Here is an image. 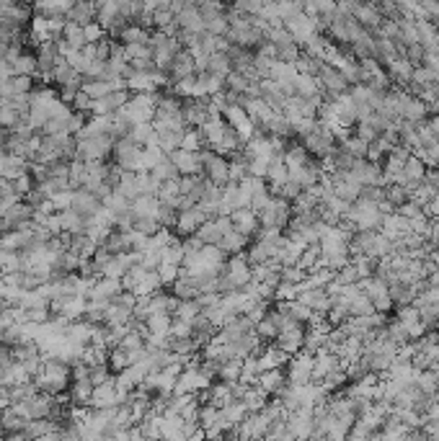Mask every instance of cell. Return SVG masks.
Listing matches in <instances>:
<instances>
[{"label":"cell","instance_id":"cell-1","mask_svg":"<svg viewBox=\"0 0 439 441\" xmlns=\"http://www.w3.org/2000/svg\"><path fill=\"white\" fill-rule=\"evenodd\" d=\"M70 372L73 369L68 364H62L57 359H44L39 374L34 377V385L39 387V392H44V395H62L65 389H70Z\"/></svg>","mask_w":439,"mask_h":441},{"label":"cell","instance_id":"cell-2","mask_svg":"<svg viewBox=\"0 0 439 441\" xmlns=\"http://www.w3.org/2000/svg\"><path fill=\"white\" fill-rule=\"evenodd\" d=\"M121 114L127 116V121L132 127H137V124H152V119H155V93H135L127 101V106L121 109Z\"/></svg>","mask_w":439,"mask_h":441},{"label":"cell","instance_id":"cell-3","mask_svg":"<svg viewBox=\"0 0 439 441\" xmlns=\"http://www.w3.org/2000/svg\"><path fill=\"white\" fill-rule=\"evenodd\" d=\"M114 165L124 173H140V163H143V147L135 145L129 137L124 140H114Z\"/></svg>","mask_w":439,"mask_h":441},{"label":"cell","instance_id":"cell-4","mask_svg":"<svg viewBox=\"0 0 439 441\" xmlns=\"http://www.w3.org/2000/svg\"><path fill=\"white\" fill-rule=\"evenodd\" d=\"M114 150V140L109 135L91 137V140H80L76 143V160L83 163H104Z\"/></svg>","mask_w":439,"mask_h":441},{"label":"cell","instance_id":"cell-5","mask_svg":"<svg viewBox=\"0 0 439 441\" xmlns=\"http://www.w3.org/2000/svg\"><path fill=\"white\" fill-rule=\"evenodd\" d=\"M202 176L212 186L225 188L230 186V171H227V157H220L215 150H202Z\"/></svg>","mask_w":439,"mask_h":441},{"label":"cell","instance_id":"cell-6","mask_svg":"<svg viewBox=\"0 0 439 441\" xmlns=\"http://www.w3.org/2000/svg\"><path fill=\"white\" fill-rule=\"evenodd\" d=\"M258 222H261L264 230L282 232L284 227H289V222H292V207H289V202H284V199H279V196H274L272 204L258 215Z\"/></svg>","mask_w":439,"mask_h":441},{"label":"cell","instance_id":"cell-7","mask_svg":"<svg viewBox=\"0 0 439 441\" xmlns=\"http://www.w3.org/2000/svg\"><path fill=\"white\" fill-rule=\"evenodd\" d=\"M207 215L202 207H189V210H181L179 212V217H176V224L171 227V232H174L179 240H186V238H194L199 232V227L207 222Z\"/></svg>","mask_w":439,"mask_h":441},{"label":"cell","instance_id":"cell-8","mask_svg":"<svg viewBox=\"0 0 439 441\" xmlns=\"http://www.w3.org/2000/svg\"><path fill=\"white\" fill-rule=\"evenodd\" d=\"M127 403V392H121L116 387V380H109L99 387H93V400H91V408L93 411H112V408H119V405Z\"/></svg>","mask_w":439,"mask_h":441},{"label":"cell","instance_id":"cell-9","mask_svg":"<svg viewBox=\"0 0 439 441\" xmlns=\"http://www.w3.org/2000/svg\"><path fill=\"white\" fill-rule=\"evenodd\" d=\"M284 29H287V34L292 37V42H295L297 47H300V44L305 47L308 42H313V39H315V29H318V21L300 11V13L289 16L287 21H284Z\"/></svg>","mask_w":439,"mask_h":441},{"label":"cell","instance_id":"cell-10","mask_svg":"<svg viewBox=\"0 0 439 441\" xmlns=\"http://www.w3.org/2000/svg\"><path fill=\"white\" fill-rule=\"evenodd\" d=\"M199 13L205 21V31L212 37L227 34V6L222 3H199Z\"/></svg>","mask_w":439,"mask_h":441},{"label":"cell","instance_id":"cell-11","mask_svg":"<svg viewBox=\"0 0 439 441\" xmlns=\"http://www.w3.org/2000/svg\"><path fill=\"white\" fill-rule=\"evenodd\" d=\"M181 116L189 129H202L205 121L212 116V104L210 98H189L181 104Z\"/></svg>","mask_w":439,"mask_h":441},{"label":"cell","instance_id":"cell-12","mask_svg":"<svg viewBox=\"0 0 439 441\" xmlns=\"http://www.w3.org/2000/svg\"><path fill=\"white\" fill-rule=\"evenodd\" d=\"M277 346H279L287 356H295V354L305 346V325L303 322H295V320L284 322L279 330V336H277Z\"/></svg>","mask_w":439,"mask_h":441},{"label":"cell","instance_id":"cell-13","mask_svg":"<svg viewBox=\"0 0 439 441\" xmlns=\"http://www.w3.org/2000/svg\"><path fill=\"white\" fill-rule=\"evenodd\" d=\"M176 29L179 31H186V34H205V21H202V13H199V3H189V0H184V8L181 13H176ZM176 31V34H179Z\"/></svg>","mask_w":439,"mask_h":441},{"label":"cell","instance_id":"cell-14","mask_svg":"<svg viewBox=\"0 0 439 441\" xmlns=\"http://www.w3.org/2000/svg\"><path fill=\"white\" fill-rule=\"evenodd\" d=\"M230 230H233L230 217H215V219H207V222L199 227L197 238L202 240V246H220V240L225 238Z\"/></svg>","mask_w":439,"mask_h":441},{"label":"cell","instance_id":"cell-15","mask_svg":"<svg viewBox=\"0 0 439 441\" xmlns=\"http://www.w3.org/2000/svg\"><path fill=\"white\" fill-rule=\"evenodd\" d=\"M362 289H364V297L370 299L375 310H380V313L390 310L393 299H390V292H387L385 282H380L378 277H372V279H367V282H362Z\"/></svg>","mask_w":439,"mask_h":441},{"label":"cell","instance_id":"cell-16","mask_svg":"<svg viewBox=\"0 0 439 441\" xmlns=\"http://www.w3.org/2000/svg\"><path fill=\"white\" fill-rule=\"evenodd\" d=\"M251 333H256V322L241 315V318H233L230 322H225L222 328H220L217 336L225 341V344H235V341H241V338L251 336Z\"/></svg>","mask_w":439,"mask_h":441},{"label":"cell","instance_id":"cell-17","mask_svg":"<svg viewBox=\"0 0 439 441\" xmlns=\"http://www.w3.org/2000/svg\"><path fill=\"white\" fill-rule=\"evenodd\" d=\"M174 160L176 171L181 179L186 176H202V152H186V150H176L174 155H168Z\"/></svg>","mask_w":439,"mask_h":441},{"label":"cell","instance_id":"cell-18","mask_svg":"<svg viewBox=\"0 0 439 441\" xmlns=\"http://www.w3.org/2000/svg\"><path fill=\"white\" fill-rule=\"evenodd\" d=\"M230 222H233V230L241 232L243 238H256V232L261 230V222H258V215L253 210H238L230 215Z\"/></svg>","mask_w":439,"mask_h":441},{"label":"cell","instance_id":"cell-19","mask_svg":"<svg viewBox=\"0 0 439 441\" xmlns=\"http://www.w3.org/2000/svg\"><path fill=\"white\" fill-rule=\"evenodd\" d=\"M289 385H308L313 380V356L311 354H300L295 359L289 361V372H287Z\"/></svg>","mask_w":439,"mask_h":441},{"label":"cell","instance_id":"cell-20","mask_svg":"<svg viewBox=\"0 0 439 441\" xmlns=\"http://www.w3.org/2000/svg\"><path fill=\"white\" fill-rule=\"evenodd\" d=\"M191 75H197V68H194V57H191L189 49H181V52L176 54L174 65H171V70H168V80H171V85L179 80H186V78H191Z\"/></svg>","mask_w":439,"mask_h":441},{"label":"cell","instance_id":"cell-21","mask_svg":"<svg viewBox=\"0 0 439 441\" xmlns=\"http://www.w3.org/2000/svg\"><path fill=\"white\" fill-rule=\"evenodd\" d=\"M68 397H70V405H73V408H91V400H93L91 380H73L70 382Z\"/></svg>","mask_w":439,"mask_h":441},{"label":"cell","instance_id":"cell-22","mask_svg":"<svg viewBox=\"0 0 439 441\" xmlns=\"http://www.w3.org/2000/svg\"><path fill=\"white\" fill-rule=\"evenodd\" d=\"M101 207H104V204H101V199H99V196H93L91 191H85V188H78V191H76L73 210H76L80 217H85V219L96 217V212H99Z\"/></svg>","mask_w":439,"mask_h":441},{"label":"cell","instance_id":"cell-23","mask_svg":"<svg viewBox=\"0 0 439 441\" xmlns=\"http://www.w3.org/2000/svg\"><path fill=\"white\" fill-rule=\"evenodd\" d=\"M124 292V289H121V282H116V279H104L101 277L99 282H96V284H93V289L91 292H88V302H91V299H104V302H114V299L119 297V294Z\"/></svg>","mask_w":439,"mask_h":441},{"label":"cell","instance_id":"cell-24","mask_svg":"<svg viewBox=\"0 0 439 441\" xmlns=\"http://www.w3.org/2000/svg\"><path fill=\"white\" fill-rule=\"evenodd\" d=\"M225 129H227V124H225V119H222V114H212L199 132L205 137V145H210V150H215L220 145V140H222V135H225Z\"/></svg>","mask_w":439,"mask_h":441},{"label":"cell","instance_id":"cell-25","mask_svg":"<svg viewBox=\"0 0 439 441\" xmlns=\"http://www.w3.org/2000/svg\"><path fill=\"white\" fill-rule=\"evenodd\" d=\"M215 336H217V328H215L212 322L207 320L205 315H199L197 320L191 322V341H194V346H197V349H205V346L210 344Z\"/></svg>","mask_w":439,"mask_h":441},{"label":"cell","instance_id":"cell-26","mask_svg":"<svg viewBox=\"0 0 439 441\" xmlns=\"http://www.w3.org/2000/svg\"><path fill=\"white\" fill-rule=\"evenodd\" d=\"M258 389H264L266 395H279L282 389L287 387V374L282 369H272V372H264L256 382Z\"/></svg>","mask_w":439,"mask_h":441},{"label":"cell","instance_id":"cell-27","mask_svg":"<svg viewBox=\"0 0 439 441\" xmlns=\"http://www.w3.org/2000/svg\"><path fill=\"white\" fill-rule=\"evenodd\" d=\"M160 199L158 196H140L132 202V212H135V219H155L158 222L160 215Z\"/></svg>","mask_w":439,"mask_h":441},{"label":"cell","instance_id":"cell-28","mask_svg":"<svg viewBox=\"0 0 439 441\" xmlns=\"http://www.w3.org/2000/svg\"><path fill=\"white\" fill-rule=\"evenodd\" d=\"M60 215V230L62 235H68V238H76V235H83L85 232V222L88 219L80 217L76 210H65V212H57Z\"/></svg>","mask_w":439,"mask_h":441},{"label":"cell","instance_id":"cell-29","mask_svg":"<svg viewBox=\"0 0 439 441\" xmlns=\"http://www.w3.org/2000/svg\"><path fill=\"white\" fill-rule=\"evenodd\" d=\"M70 23H78V26H88V23L96 21V3H73V8L65 16Z\"/></svg>","mask_w":439,"mask_h":441},{"label":"cell","instance_id":"cell-30","mask_svg":"<svg viewBox=\"0 0 439 441\" xmlns=\"http://www.w3.org/2000/svg\"><path fill=\"white\" fill-rule=\"evenodd\" d=\"M258 361H261V369L264 372H272V369H282V364H287V354L282 351L279 346H266V349H261V354H258Z\"/></svg>","mask_w":439,"mask_h":441},{"label":"cell","instance_id":"cell-31","mask_svg":"<svg viewBox=\"0 0 439 441\" xmlns=\"http://www.w3.org/2000/svg\"><path fill=\"white\" fill-rule=\"evenodd\" d=\"M248 246H251V240L248 238H243L241 232H235V230H230L225 235V238L220 240V250L225 255H241L243 250H248Z\"/></svg>","mask_w":439,"mask_h":441},{"label":"cell","instance_id":"cell-32","mask_svg":"<svg viewBox=\"0 0 439 441\" xmlns=\"http://www.w3.org/2000/svg\"><path fill=\"white\" fill-rule=\"evenodd\" d=\"M0 423H3V434H23L26 426H29V421L23 418L16 408H8V411L0 413Z\"/></svg>","mask_w":439,"mask_h":441},{"label":"cell","instance_id":"cell-33","mask_svg":"<svg viewBox=\"0 0 439 441\" xmlns=\"http://www.w3.org/2000/svg\"><path fill=\"white\" fill-rule=\"evenodd\" d=\"M68 250L73 255H78L80 261H91L93 255H96V250H99V246L96 243H91V240L85 238V235H76V238H70L68 243Z\"/></svg>","mask_w":439,"mask_h":441},{"label":"cell","instance_id":"cell-34","mask_svg":"<svg viewBox=\"0 0 439 441\" xmlns=\"http://www.w3.org/2000/svg\"><path fill=\"white\" fill-rule=\"evenodd\" d=\"M227 171H230V183H233V186L243 183V181L248 179V155H246V152L233 155L227 160Z\"/></svg>","mask_w":439,"mask_h":441},{"label":"cell","instance_id":"cell-35","mask_svg":"<svg viewBox=\"0 0 439 441\" xmlns=\"http://www.w3.org/2000/svg\"><path fill=\"white\" fill-rule=\"evenodd\" d=\"M158 199L163 207H171V210H181V188H179V181H168V183H163L158 191Z\"/></svg>","mask_w":439,"mask_h":441},{"label":"cell","instance_id":"cell-36","mask_svg":"<svg viewBox=\"0 0 439 441\" xmlns=\"http://www.w3.org/2000/svg\"><path fill=\"white\" fill-rule=\"evenodd\" d=\"M150 34L152 31H148V29H143V26H137V23H129L127 29L121 31L119 37V44H145L148 47V42H150Z\"/></svg>","mask_w":439,"mask_h":441},{"label":"cell","instance_id":"cell-37","mask_svg":"<svg viewBox=\"0 0 439 441\" xmlns=\"http://www.w3.org/2000/svg\"><path fill=\"white\" fill-rule=\"evenodd\" d=\"M171 322H174L171 315H150V318L145 320V330H148L150 336L168 338V333H171Z\"/></svg>","mask_w":439,"mask_h":441},{"label":"cell","instance_id":"cell-38","mask_svg":"<svg viewBox=\"0 0 439 441\" xmlns=\"http://www.w3.org/2000/svg\"><path fill=\"white\" fill-rule=\"evenodd\" d=\"M207 73L220 78V80H227V75L233 73V65H230V57L225 52H215L210 57V65H207Z\"/></svg>","mask_w":439,"mask_h":441},{"label":"cell","instance_id":"cell-39","mask_svg":"<svg viewBox=\"0 0 439 441\" xmlns=\"http://www.w3.org/2000/svg\"><path fill=\"white\" fill-rule=\"evenodd\" d=\"M62 42L73 49V52H80L85 47V37H83V26H78V23H65V31H62Z\"/></svg>","mask_w":439,"mask_h":441},{"label":"cell","instance_id":"cell-40","mask_svg":"<svg viewBox=\"0 0 439 441\" xmlns=\"http://www.w3.org/2000/svg\"><path fill=\"white\" fill-rule=\"evenodd\" d=\"M11 68H13V78H34L37 75V54L21 52V57Z\"/></svg>","mask_w":439,"mask_h":441},{"label":"cell","instance_id":"cell-41","mask_svg":"<svg viewBox=\"0 0 439 441\" xmlns=\"http://www.w3.org/2000/svg\"><path fill=\"white\" fill-rule=\"evenodd\" d=\"M29 173V160L16 155H6V163H3V181H16L18 176Z\"/></svg>","mask_w":439,"mask_h":441},{"label":"cell","instance_id":"cell-42","mask_svg":"<svg viewBox=\"0 0 439 441\" xmlns=\"http://www.w3.org/2000/svg\"><path fill=\"white\" fill-rule=\"evenodd\" d=\"M248 416H251V413L246 411V405H243L241 400H233L230 405H225V408H222V418L227 421V426L233 428V431H235V426H241V423L248 418Z\"/></svg>","mask_w":439,"mask_h":441},{"label":"cell","instance_id":"cell-43","mask_svg":"<svg viewBox=\"0 0 439 441\" xmlns=\"http://www.w3.org/2000/svg\"><path fill=\"white\" fill-rule=\"evenodd\" d=\"M80 90H83L91 101H101V98H107L109 93H114V85L107 80H83Z\"/></svg>","mask_w":439,"mask_h":441},{"label":"cell","instance_id":"cell-44","mask_svg":"<svg viewBox=\"0 0 439 441\" xmlns=\"http://www.w3.org/2000/svg\"><path fill=\"white\" fill-rule=\"evenodd\" d=\"M241 374H243V361L241 359H230V361H225V364H220V369H217L220 382H227V385L241 382Z\"/></svg>","mask_w":439,"mask_h":441},{"label":"cell","instance_id":"cell-45","mask_svg":"<svg viewBox=\"0 0 439 441\" xmlns=\"http://www.w3.org/2000/svg\"><path fill=\"white\" fill-rule=\"evenodd\" d=\"M202 315V307H199L197 299H186V302H179V310L174 313V320H181V322H194Z\"/></svg>","mask_w":439,"mask_h":441},{"label":"cell","instance_id":"cell-46","mask_svg":"<svg viewBox=\"0 0 439 441\" xmlns=\"http://www.w3.org/2000/svg\"><path fill=\"white\" fill-rule=\"evenodd\" d=\"M85 238L91 240V243H96V246H104L107 243V238L112 235V227H107V224H101V222H96V219H88L85 222V232H83Z\"/></svg>","mask_w":439,"mask_h":441},{"label":"cell","instance_id":"cell-47","mask_svg":"<svg viewBox=\"0 0 439 441\" xmlns=\"http://www.w3.org/2000/svg\"><path fill=\"white\" fill-rule=\"evenodd\" d=\"M152 176L160 181V183H168V181H179L181 176H179V171H176V165H174V160L171 157H163L155 168H152Z\"/></svg>","mask_w":439,"mask_h":441},{"label":"cell","instance_id":"cell-48","mask_svg":"<svg viewBox=\"0 0 439 441\" xmlns=\"http://www.w3.org/2000/svg\"><path fill=\"white\" fill-rule=\"evenodd\" d=\"M184 243L179 238L174 240V243H171V246L166 248V250H163V263H166V266H179V269H181L184 266Z\"/></svg>","mask_w":439,"mask_h":441},{"label":"cell","instance_id":"cell-49","mask_svg":"<svg viewBox=\"0 0 439 441\" xmlns=\"http://www.w3.org/2000/svg\"><path fill=\"white\" fill-rule=\"evenodd\" d=\"M145 274H148V271H145L143 266H135V269H129L127 274L121 277V289H124V292H129V294H135L137 286L143 284Z\"/></svg>","mask_w":439,"mask_h":441},{"label":"cell","instance_id":"cell-50","mask_svg":"<svg viewBox=\"0 0 439 441\" xmlns=\"http://www.w3.org/2000/svg\"><path fill=\"white\" fill-rule=\"evenodd\" d=\"M181 150H186V152H202V150H205V137H202V132H199V129H186V135H184V140H181Z\"/></svg>","mask_w":439,"mask_h":441},{"label":"cell","instance_id":"cell-51","mask_svg":"<svg viewBox=\"0 0 439 441\" xmlns=\"http://www.w3.org/2000/svg\"><path fill=\"white\" fill-rule=\"evenodd\" d=\"M272 191H269V186H261L256 191V194L251 196V210L256 212V215H261V212L266 210V207H269V204H272Z\"/></svg>","mask_w":439,"mask_h":441},{"label":"cell","instance_id":"cell-52","mask_svg":"<svg viewBox=\"0 0 439 441\" xmlns=\"http://www.w3.org/2000/svg\"><path fill=\"white\" fill-rule=\"evenodd\" d=\"M127 367H129L127 351H124V349H119V346H116V349H112V351H109V369L119 374V372H124Z\"/></svg>","mask_w":439,"mask_h":441},{"label":"cell","instance_id":"cell-53","mask_svg":"<svg viewBox=\"0 0 439 441\" xmlns=\"http://www.w3.org/2000/svg\"><path fill=\"white\" fill-rule=\"evenodd\" d=\"M121 47H124V44H121ZM124 57H127V62L152 60V52H150V47H145V44H127V47H124Z\"/></svg>","mask_w":439,"mask_h":441},{"label":"cell","instance_id":"cell-54","mask_svg":"<svg viewBox=\"0 0 439 441\" xmlns=\"http://www.w3.org/2000/svg\"><path fill=\"white\" fill-rule=\"evenodd\" d=\"M83 37H85V44H99V42H104V39L109 37V34L101 29L99 21H93V23H88V26H83Z\"/></svg>","mask_w":439,"mask_h":441},{"label":"cell","instance_id":"cell-55","mask_svg":"<svg viewBox=\"0 0 439 441\" xmlns=\"http://www.w3.org/2000/svg\"><path fill=\"white\" fill-rule=\"evenodd\" d=\"M73 199H76V191H73V188H68V191L54 194L49 202H52L54 212H65V210H73Z\"/></svg>","mask_w":439,"mask_h":441},{"label":"cell","instance_id":"cell-56","mask_svg":"<svg viewBox=\"0 0 439 441\" xmlns=\"http://www.w3.org/2000/svg\"><path fill=\"white\" fill-rule=\"evenodd\" d=\"M179 274H181L179 266H166V263H160L158 277H160V284L163 286H174L176 282H179Z\"/></svg>","mask_w":439,"mask_h":441},{"label":"cell","instance_id":"cell-57","mask_svg":"<svg viewBox=\"0 0 439 441\" xmlns=\"http://www.w3.org/2000/svg\"><path fill=\"white\" fill-rule=\"evenodd\" d=\"M104 207H107V210H112L114 215H119V212L129 210V207H132V202H129V199H124L119 191H112V196H109L107 202H104Z\"/></svg>","mask_w":439,"mask_h":441},{"label":"cell","instance_id":"cell-58","mask_svg":"<svg viewBox=\"0 0 439 441\" xmlns=\"http://www.w3.org/2000/svg\"><path fill=\"white\" fill-rule=\"evenodd\" d=\"M168 338H191V325L189 322L174 320L171 322V333H168Z\"/></svg>","mask_w":439,"mask_h":441},{"label":"cell","instance_id":"cell-59","mask_svg":"<svg viewBox=\"0 0 439 441\" xmlns=\"http://www.w3.org/2000/svg\"><path fill=\"white\" fill-rule=\"evenodd\" d=\"M8 135H11V132L0 129V155H8Z\"/></svg>","mask_w":439,"mask_h":441},{"label":"cell","instance_id":"cell-60","mask_svg":"<svg viewBox=\"0 0 439 441\" xmlns=\"http://www.w3.org/2000/svg\"><path fill=\"white\" fill-rule=\"evenodd\" d=\"M34 441H60L57 434H49V436H42V439H34Z\"/></svg>","mask_w":439,"mask_h":441},{"label":"cell","instance_id":"cell-61","mask_svg":"<svg viewBox=\"0 0 439 441\" xmlns=\"http://www.w3.org/2000/svg\"><path fill=\"white\" fill-rule=\"evenodd\" d=\"M0 289H3V274H0Z\"/></svg>","mask_w":439,"mask_h":441},{"label":"cell","instance_id":"cell-62","mask_svg":"<svg viewBox=\"0 0 439 441\" xmlns=\"http://www.w3.org/2000/svg\"><path fill=\"white\" fill-rule=\"evenodd\" d=\"M0 436H3V423H0Z\"/></svg>","mask_w":439,"mask_h":441},{"label":"cell","instance_id":"cell-63","mask_svg":"<svg viewBox=\"0 0 439 441\" xmlns=\"http://www.w3.org/2000/svg\"><path fill=\"white\" fill-rule=\"evenodd\" d=\"M0 106H3V101H0Z\"/></svg>","mask_w":439,"mask_h":441}]
</instances>
